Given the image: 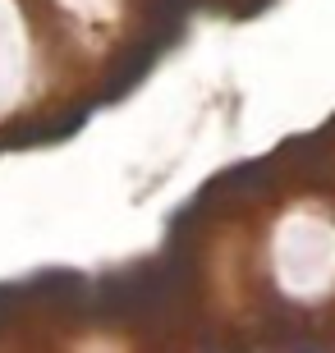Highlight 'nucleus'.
I'll return each instance as SVG.
<instances>
[{
	"instance_id": "f257e3e1",
	"label": "nucleus",
	"mask_w": 335,
	"mask_h": 353,
	"mask_svg": "<svg viewBox=\"0 0 335 353\" xmlns=\"http://www.w3.org/2000/svg\"><path fill=\"white\" fill-rule=\"evenodd\" d=\"M267 183H271V165L267 161H239V165H230V170L211 183V193L253 197V193H267Z\"/></svg>"
},
{
	"instance_id": "f03ea898",
	"label": "nucleus",
	"mask_w": 335,
	"mask_h": 353,
	"mask_svg": "<svg viewBox=\"0 0 335 353\" xmlns=\"http://www.w3.org/2000/svg\"><path fill=\"white\" fill-rule=\"evenodd\" d=\"M83 285H88V280L78 271H37V275L23 280V289L32 299H69V294H78Z\"/></svg>"
},
{
	"instance_id": "7ed1b4c3",
	"label": "nucleus",
	"mask_w": 335,
	"mask_h": 353,
	"mask_svg": "<svg viewBox=\"0 0 335 353\" xmlns=\"http://www.w3.org/2000/svg\"><path fill=\"white\" fill-rule=\"evenodd\" d=\"M289 353H322V349H317V344H294Z\"/></svg>"
},
{
	"instance_id": "20e7f679",
	"label": "nucleus",
	"mask_w": 335,
	"mask_h": 353,
	"mask_svg": "<svg viewBox=\"0 0 335 353\" xmlns=\"http://www.w3.org/2000/svg\"><path fill=\"white\" fill-rule=\"evenodd\" d=\"M207 353H216V349H207Z\"/></svg>"
}]
</instances>
